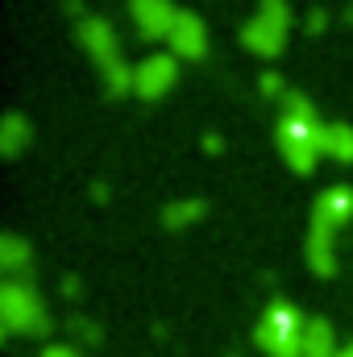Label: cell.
Listing matches in <instances>:
<instances>
[{"mask_svg": "<svg viewBox=\"0 0 353 357\" xmlns=\"http://www.w3.org/2000/svg\"><path fill=\"white\" fill-rule=\"evenodd\" d=\"M337 357H353V341H350V345H341V354H337Z\"/></svg>", "mask_w": 353, "mask_h": 357, "instance_id": "cell-25", "label": "cell"}, {"mask_svg": "<svg viewBox=\"0 0 353 357\" xmlns=\"http://www.w3.org/2000/svg\"><path fill=\"white\" fill-rule=\"evenodd\" d=\"M167 46H171L175 59H204V54H208V25L200 21V13L179 8L175 25H171V33H167Z\"/></svg>", "mask_w": 353, "mask_h": 357, "instance_id": "cell-6", "label": "cell"}, {"mask_svg": "<svg viewBox=\"0 0 353 357\" xmlns=\"http://www.w3.org/2000/svg\"><path fill=\"white\" fill-rule=\"evenodd\" d=\"M175 79H179V59L175 54H150V59L137 63V88H133V96L158 100V96H167V91L175 88Z\"/></svg>", "mask_w": 353, "mask_h": 357, "instance_id": "cell-7", "label": "cell"}, {"mask_svg": "<svg viewBox=\"0 0 353 357\" xmlns=\"http://www.w3.org/2000/svg\"><path fill=\"white\" fill-rule=\"evenodd\" d=\"M341 345H337V333L324 316H312L303 324V357H337Z\"/></svg>", "mask_w": 353, "mask_h": 357, "instance_id": "cell-12", "label": "cell"}, {"mask_svg": "<svg viewBox=\"0 0 353 357\" xmlns=\"http://www.w3.org/2000/svg\"><path fill=\"white\" fill-rule=\"evenodd\" d=\"M42 357H80V349L63 341V345H46V349H42Z\"/></svg>", "mask_w": 353, "mask_h": 357, "instance_id": "cell-19", "label": "cell"}, {"mask_svg": "<svg viewBox=\"0 0 353 357\" xmlns=\"http://www.w3.org/2000/svg\"><path fill=\"white\" fill-rule=\"evenodd\" d=\"M274 142H278L283 162H287L295 175H312V167L324 158V154H320V121H291V116H278Z\"/></svg>", "mask_w": 353, "mask_h": 357, "instance_id": "cell-4", "label": "cell"}, {"mask_svg": "<svg viewBox=\"0 0 353 357\" xmlns=\"http://www.w3.org/2000/svg\"><path fill=\"white\" fill-rule=\"evenodd\" d=\"M258 91L262 96H287V88H283V75H274V71H266V75H258Z\"/></svg>", "mask_w": 353, "mask_h": 357, "instance_id": "cell-18", "label": "cell"}, {"mask_svg": "<svg viewBox=\"0 0 353 357\" xmlns=\"http://www.w3.org/2000/svg\"><path fill=\"white\" fill-rule=\"evenodd\" d=\"M287 33H291V8H287V0H258V13L241 25V46L254 50V54H262V59H274V54H283Z\"/></svg>", "mask_w": 353, "mask_h": 357, "instance_id": "cell-3", "label": "cell"}, {"mask_svg": "<svg viewBox=\"0 0 353 357\" xmlns=\"http://www.w3.org/2000/svg\"><path fill=\"white\" fill-rule=\"evenodd\" d=\"M324 21H329V17H324V8H312V13H308V29H312V33H320V29H324Z\"/></svg>", "mask_w": 353, "mask_h": 357, "instance_id": "cell-20", "label": "cell"}, {"mask_svg": "<svg viewBox=\"0 0 353 357\" xmlns=\"http://www.w3.org/2000/svg\"><path fill=\"white\" fill-rule=\"evenodd\" d=\"M204 212H208L204 199H171L163 208V229H187V225L204 220Z\"/></svg>", "mask_w": 353, "mask_h": 357, "instance_id": "cell-15", "label": "cell"}, {"mask_svg": "<svg viewBox=\"0 0 353 357\" xmlns=\"http://www.w3.org/2000/svg\"><path fill=\"white\" fill-rule=\"evenodd\" d=\"M320 154L333 162H353V125L320 121Z\"/></svg>", "mask_w": 353, "mask_h": 357, "instance_id": "cell-10", "label": "cell"}, {"mask_svg": "<svg viewBox=\"0 0 353 357\" xmlns=\"http://www.w3.org/2000/svg\"><path fill=\"white\" fill-rule=\"evenodd\" d=\"M129 17H133L137 33L154 42V38H167V33H171L179 8L171 0H129Z\"/></svg>", "mask_w": 353, "mask_h": 357, "instance_id": "cell-9", "label": "cell"}, {"mask_svg": "<svg viewBox=\"0 0 353 357\" xmlns=\"http://www.w3.org/2000/svg\"><path fill=\"white\" fill-rule=\"evenodd\" d=\"M63 295H71V299H75V295H80V282H75V278H63Z\"/></svg>", "mask_w": 353, "mask_h": 357, "instance_id": "cell-23", "label": "cell"}, {"mask_svg": "<svg viewBox=\"0 0 353 357\" xmlns=\"http://www.w3.org/2000/svg\"><path fill=\"white\" fill-rule=\"evenodd\" d=\"M204 150H208V154H220V137H216V133H204Z\"/></svg>", "mask_w": 353, "mask_h": 357, "instance_id": "cell-22", "label": "cell"}, {"mask_svg": "<svg viewBox=\"0 0 353 357\" xmlns=\"http://www.w3.org/2000/svg\"><path fill=\"white\" fill-rule=\"evenodd\" d=\"M333 237L337 233H329V229H308V266L316 270V274H324V278H333L337 274V250H333Z\"/></svg>", "mask_w": 353, "mask_h": 357, "instance_id": "cell-11", "label": "cell"}, {"mask_svg": "<svg viewBox=\"0 0 353 357\" xmlns=\"http://www.w3.org/2000/svg\"><path fill=\"white\" fill-rule=\"evenodd\" d=\"M100 79H104V91H108V96H129V91L137 88V67H129V63L121 59V63H112L108 71H100Z\"/></svg>", "mask_w": 353, "mask_h": 357, "instance_id": "cell-16", "label": "cell"}, {"mask_svg": "<svg viewBox=\"0 0 353 357\" xmlns=\"http://www.w3.org/2000/svg\"><path fill=\"white\" fill-rule=\"evenodd\" d=\"M0 324L4 333H25V337H46L50 316L29 278H4L0 282Z\"/></svg>", "mask_w": 353, "mask_h": 357, "instance_id": "cell-1", "label": "cell"}, {"mask_svg": "<svg viewBox=\"0 0 353 357\" xmlns=\"http://www.w3.org/2000/svg\"><path fill=\"white\" fill-rule=\"evenodd\" d=\"M303 316L295 303L287 299H270L254 328V345L262 349L266 357H303Z\"/></svg>", "mask_w": 353, "mask_h": 357, "instance_id": "cell-2", "label": "cell"}, {"mask_svg": "<svg viewBox=\"0 0 353 357\" xmlns=\"http://www.w3.org/2000/svg\"><path fill=\"white\" fill-rule=\"evenodd\" d=\"M80 46L88 50V59L100 71L121 63V42H117V29H112L108 17H84L80 21Z\"/></svg>", "mask_w": 353, "mask_h": 357, "instance_id": "cell-5", "label": "cell"}, {"mask_svg": "<svg viewBox=\"0 0 353 357\" xmlns=\"http://www.w3.org/2000/svg\"><path fill=\"white\" fill-rule=\"evenodd\" d=\"M63 8H71V13H84V0H63Z\"/></svg>", "mask_w": 353, "mask_h": 357, "instance_id": "cell-24", "label": "cell"}, {"mask_svg": "<svg viewBox=\"0 0 353 357\" xmlns=\"http://www.w3.org/2000/svg\"><path fill=\"white\" fill-rule=\"evenodd\" d=\"M278 116H291V121H316V104L303 96V91H295V88H287V96L278 100Z\"/></svg>", "mask_w": 353, "mask_h": 357, "instance_id": "cell-17", "label": "cell"}, {"mask_svg": "<svg viewBox=\"0 0 353 357\" xmlns=\"http://www.w3.org/2000/svg\"><path fill=\"white\" fill-rule=\"evenodd\" d=\"M75 333H80V337H88V341H100V328L88 324V320H75Z\"/></svg>", "mask_w": 353, "mask_h": 357, "instance_id": "cell-21", "label": "cell"}, {"mask_svg": "<svg viewBox=\"0 0 353 357\" xmlns=\"http://www.w3.org/2000/svg\"><path fill=\"white\" fill-rule=\"evenodd\" d=\"M29 266H33L29 245L17 233H4L0 237V270H4V278H29Z\"/></svg>", "mask_w": 353, "mask_h": 357, "instance_id": "cell-13", "label": "cell"}, {"mask_svg": "<svg viewBox=\"0 0 353 357\" xmlns=\"http://www.w3.org/2000/svg\"><path fill=\"white\" fill-rule=\"evenodd\" d=\"M29 142H33L29 121H25L21 112H8V116L0 121V154H4V158H17Z\"/></svg>", "mask_w": 353, "mask_h": 357, "instance_id": "cell-14", "label": "cell"}, {"mask_svg": "<svg viewBox=\"0 0 353 357\" xmlns=\"http://www.w3.org/2000/svg\"><path fill=\"white\" fill-rule=\"evenodd\" d=\"M353 220V187L350 183H337V187H324L316 195V208H312V225L316 229H329L337 233L341 225Z\"/></svg>", "mask_w": 353, "mask_h": 357, "instance_id": "cell-8", "label": "cell"}]
</instances>
